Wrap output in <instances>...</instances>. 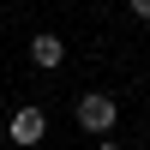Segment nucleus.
<instances>
[{
  "instance_id": "obj_1",
  "label": "nucleus",
  "mask_w": 150,
  "mask_h": 150,
  "mask_svg": "<svg viewBox=\"0 0 150 150\" xmlns=\"http://www.w3.org/2000/svg\"><path fill=\"white\" fill-rule=\"evenodd\" d=\"M114 120H120V108H114V96H108V90H84V96H78V126H84V132L108 138Z\"/></svg>"
},
{
  "instance_id": "obj_2",
  "label": "nucleus",
  "mask_w": 150,
  "mask_h": 150,
  "mask_svg": "<svg viewBox=\"0 0 150 150\" xmlns=\"http://www.w3.org/2000/svg\"><path fill=\"white\" fill-rule=\"evenodd\" d=\"M6 132H12V144H18V150H30V144L48 138V114H42V108H18Z\"/></svg>"
},
{
  "instance_id": "obj_3",
  "label": "nucleus",
  "mask_w": 150,
  "mask_h": 150,
  "mask_svg": "<svg viewBox=\"0 0 150 150\" xmlns=\"http://www.w3.org/2000/svg\"><path fill=\"white\" fill-rule=\"evenodd\" d=\"M30 60H36L42 72H54L60 60H66V42H60L54 30H42V36H30Z\"/></svg>"
},
{
  "instance_id": "obj_4",
  "label": "nucleus",
  "mask_w": 150,
  "mask_h": 150,
  "mask_svg": "<svg viewBox=\"0 0 150 150\" xmlns=\"http://www.w3.org/2000/svg\"><path fill=\"white\" fill-rule=\"evenodd\" d=\"M132 6V18H150V0H126Z\"/></svg>"
},
{
  "instance_id": "obj_5",
  "label": "nucleus",
  "mask_w": 150,
  "mask_h": 150,
  "mask_svg": "<svg viewBox=\"0 0 150 150\" xmlns=\"http://www.w3.org/2000/svg\"><path fill=\"white\" fill-rule=\"evenodd\" d=\"M96 150H120V144H114V138H102V144H96Z\"/></svg>"
}]
</instances>
